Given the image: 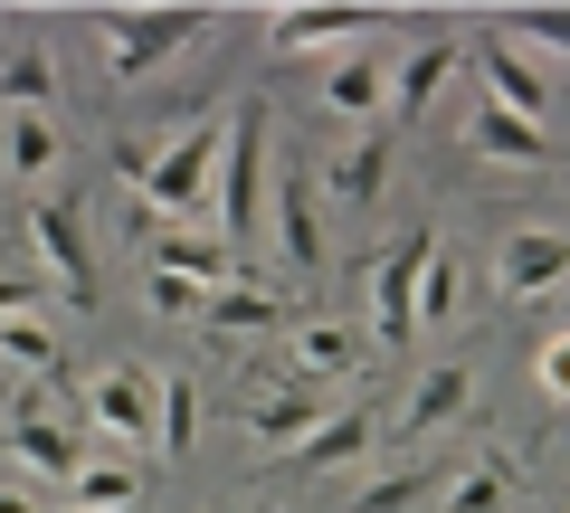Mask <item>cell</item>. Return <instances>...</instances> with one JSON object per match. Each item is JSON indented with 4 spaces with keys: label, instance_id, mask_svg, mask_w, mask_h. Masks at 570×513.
I'll list each match as a JSON object with an SVG mask.
<instances>
[{
    "label": "cell",
    "instance_id": "1",
    "mask_svg": "<svg viewBox=\"0 0 570 513\" xmlns=\"http://www.w3.org/2000/svg\"><path fill=\"white\" fill-rule=\"evenodd\" d=\"M219 152H228V124H190V134H171L163 152H142V171H134L142 219L171 209V228H190L209 200H219Z\"/></svg>",
    "mask_w": 570,
    "mask_h": 513
},
{
    "label": "cell",
    "instance_id": "2",
    "mask_svg": "<svg viewBox=\"0 0 570 513\" xmlns=\"http://www.w3.org/2000/svg\"><path fill=\"white\" fill-rule=\"evenodd\" d=\"M209 29V10H96V39H105V67H115L124 86L153 77L163 58H181L190 39Z\"/></svg>",
    "mask_w": 570,
    "mask_h": 513
},
{
    "label": "cell",
    "instance_id": "3",
    "mask_svg": "<svg viewBox=\"0 0 570 513\" xmlns=\"http://www.w3.org/2000/svg\"><path fill=\"white\" fill-rule=\"evenodd\" d=\"M219 238L228 247H247V228H257V209H266V105L247 96L238 115H228V162H219Z\"/></svg>",
    "mask_w": 570,
    "mask_h": 513
},
{
    "label": "cell",
    "instance_id": "4",
    "mask_svg": "<svg viewBox=\"0 0 570 513\" xmlns=\"http://www.w3.org/2000/svg\"><path fill=\"white\" fill-rule=\"evenodd\" d=\"M428 257H438V228H409L381 267H371V324H381L390 352L419 343V276H428Z\"/></svg>",
    "mask_w": 570,
    "mask_h": 513
},
{
    "label": "cell",
    "instance_id": "5",
    "mask_svg": "<svg viewBox=\"0 0 570 513\" xmlns=\"http://www.w3.org/2000/svg\"><path fill=\"white\" fill-rule=\"evenodd\" d=\"M29 247L58 276L67 305H96V247H86V209L77 200H29Z\"/></svg>",
    "mask_w": 570,
    "mask_h": 513
},
{
    "label": "cell",
    "instance_id": "6",
    "mask_svg": "<svg viewBox=\"0 0 570 513\" xmlns=\"http://www.w3.org/2000/svg\"><path fill=\"white\" fill-rule=\"evenodd\" d=\"M86 418H96V437H124V447H163V381L134 362H115L86 391Z\"/></svg>",
    "mask_w": 570,
    "mask_h": 513
},
{
    "label": "cell",
    "instance_id": "7",
    "mask_svg": "<svg viewBox=\"0 0 570 513\" xmlns=\"http://www.w3.org/2000/svg\"><path fill=\"white\" fill-rule=\"evenodd\" d=\"M10 466H29V475H58V485H77V466H86V437L67 428V418H48L39 399H20V410H10Z\"/></svg>",
    "mask_w": 570,
    "mask_h": 513
},
{
    "label": "cell",
    "instance_id": "8",
    "mask_svg": "<svg viewBox=\"0 0 570 513\" xmlns=\"http://www.w3.org/2000/svg\"><path fill=\"white\" fill-rule=\"evenodd\" d=\"M276 257L295 276L324 267V190H314V171H285L276 181Z\"/></svg>",
    "mask_w": 570,
    "mask_h": 513
},
{
    "label": "cell",
    "instance_id": "9",
    "mask_svg": "<svg viewBox=\"0 0 570 513\" xmlns=\"http://www.w3.org/2000/svg\"><path fill=\"white\" fill-rule=\"evenodd\" d=\"M153 276H181V286H209L219 295L238 276V247L219 228H153Z\"/></svg>",
    "mask_w": 570,
    "mask_h": 513
},
{
    "label": "cell",
    "instance_id": "10",
    "mask_svg": "<svg viewBox=\"0 0 570 513\" xmlns=\"http://www.w3.org/2000/svg\"><path fill=\"white\" fill-rule=\"evenodd\" d=\"M475 58H485V105H504V115H523V124H551V77H542L513 39L475 48Z\"/></svg>",
    "mask_w": 570,
    "mask_h": 513
},
{
    "label": "cell",
    "instance_id": "11",
    "mask_svg": "<svg viewBox=\"0 0 570 513\" xmlns=\"http://www.w3.org/2000/svg\"><path fill=\"white\" fill-rule=\"evenodd\" d=\"M570 276V238H551V228H513L504 257H494V286L504 295H551Z\"/></svg>",
    "mask_w": 570,
    "mask_h": 513
},
{
    "label": "cell",
    "instance_id": "12",
    "mask_svg": "<svg viewBox=\"0 0 570 513\" xmlns=\"http://www.w3.org/2000/svg\"><path fill=\"white\" fill-rule=\"evenodd\" d=\"M475 152L485 162H513V171H551V134L542 124H523V115H504V105H475Z\"/></svg>",
    "mask_w": 570,
    "mask_h": 513
},
{
    "label": "cell",
    "instance_id": "13",
    "mask_svg": "<svg viewBox=\"0 0 570 513\" xmlns=\"http://www.w3.org/2000/svg\"><path fill=\"white\" fill-rule=\"evenodd\" d=\"M456 58H466V48H456V39H428V48H409V67H400V86H390V115H400V124H419L428 105L448 96V77H456Z\"/></svg>",
    "mask_w": 570,
    "mask_h": 513
},
{
    "label": "cell",
    "instance_id": "14",
    "mask_svg": "<svg viewBox=\"0 0 570 513\" xmlns=\"http://www.w3.org/2000/svg\"><path fill=\"white\" fill-rule=\"evenodd\" d=\"M475 399V371L466 362H438V371H419V391H409V410H400V437H428V428H448L456 410Z\"/></svg>",
    "mask_w": 570,
    "mask_h": 513
},
{
    "label": "cell",
    "instance_id": "15",
    "mask_svg": "<svg viewBox=\"0 0 570 513\" xmlns=\"http://www.w3.org/2000/svg\"><path fill=\"white\" fill-rule=\"evenodd\" d=\"M390 144H400V134H362V144H352L314 190H333L343 209H371V200H381V181H390Z\"/></svg>",
    "mask_w": 570,
    "mask_h": 513
},
{
    "label": "cell",
    "instance_id": "16",
    "mask_svg": "<svg viewBox=\"0 0 570 513\" xmlns=\"http://www.w3.org/2000/svg\"><path fill=\"white\" fill-rule=\"evenodd\" d=\"M58 152H67L58 115H10V124H0V162H10V181H48Z\"/></svg>",
    "mask_w": 570,
    "mask_h": 513
},
{
    "label": "cell",
    "instance_id": "17",
    "mask_svg": "<svg viewBox=\"0 0 570 513\" xmlns=\"http://www.w3.org/2000/svg\"><path fill=\"white\" fill-rule=\"evenodd\" d=\"M0 105H10V115H48V105H58V58H48V48H10V58H0Z\"/></svg>",
    "mask_w": 570,
    "mask_h": 513
},
{
    "label": "cell",
    "instance_id": "18",
    "mask_svg": "<svg viewBox=\"0 0 570 513\" xmlns=\"http://www.w3.org/2000/svg\"><path fill=\"white\" fill-rule=\"evenodd\" d=\"M324 105H333V115H381V105H390V67L381 58H333Z\"/></svg>",
    "mask_w": 570,
    "mask_h": 513
},
{
    "label": "cell",
    "instance_id": "19",
    "mask_svg": "<svg viewBox=\"0 0 570 513\" xmlns=\"http://www.w3.org/2000/svg\"><path fill=\"white\" fill-rule=\"evenodd\" d=\"M362 29H371V10H276L266 39L276 48H324V39H362Z\"/></svg>",
    "mask_w": 570,
    "mask_h": 513
},
{
    "label": "cell",
    "instance_id": "20",
    "mask_svg": "<svg viewBox=\"0 0 570 513\" xmlns=\"http://www.w3.org/2000/svg\"><path fill=\"white\" fill-rule=\"evenodd\" d=\"M314 428H324V399H257L247 410V437L257 447H305Z\"/></svg>",
    "mask_w": 570,
    "mask_h": 513
},
{
    "label": "cell",
    "instance_id": "21",
    "mask_svg": "<svg viewBox=\"0 0 570 513\" xmlns=\"http://www.w3.org/2000/svg\"><path fill=\"white\" fill-rule=\"evenodd\" d=\"M200 324H209V333H266V324H285V305H276L266 286H219V295L200 305Z\"/></svg>",
    "mask_w": 570,
    "mask_h": 513
},
{
    "label": "cell",
    "instance_id": "22",
    "mask_svg": "<svg viewBox=\"0 0 570 513\" xmlns=\"http://www.w3.org/2000/svg\"><path fill=\"white\" fill-rule=\"evenodd\" d=\"M362 447H371V410H343V418H324V428H314L305 447H295V466H314V475H324V466H352Z\"/></svg>",
    "mask_w": 570,
    "mask_h": 513
},
{
    "label": "cell",
    "instance_id": "23",
    "mask_svg": "<svg viewBox=\"0 0 570 513\" xmlns=\"http://www.w3.org/2000/svg\"><path fill=\"white\" fill-rule=\"evenodd\" d=\"M67 494H77V513H124V504L142 494V475H134V466H115V456H86Z\"/></svg>",
    "mask_w": 570,
    "mask_h": 513
},
{
    "label": "cell",
    "instance_id": "24",
    "mask_svg": "<svg viewBox=\"0 0 570 513\" xmlns=\"http://www.w3.org/2000/svg\"><path fill=\"white\" fill-rule=\"evenodd\" d=\"M0 362H20V371H39V381H58V333L39 324V314H20V324H0Z\"/></svg>",
    "mask_w": 570,
    "mask_h": 513
},
{
    "label": "cell",
    "instance_id": "25",
    "mask_svg": "<svg viewBox=\"0 0 570 513\" xmlns=\"http://www.w3.org/2000/svg\"><path fill=\"white\" fill-rule=\"evenodd\" d=\"M504 485H513V456H485L448 485V513H504Z\"/></svg>",
    "mask_w": 570,
    "mask_h": 513
},
{
    "label": "cell",
    "instance_id": "26",
    "mask_svg": "<svg viewBox=\"0 0 570 513\" xmlns=\"http://www.w3.org/2000/svg\"><path fill=\"white\" fill-rule=\"evenodd\" d=\"M352 362H362V343H352L343 324H305L295 333V371H324L333 381V371H352Z\"/></svg>",
    "mask_w": 570,
    "mask_h": 513
},
{
    "label": "cell",
    "instance_id": "27",
    "mask_svg": "<svg viewBox=\"0 0 570 513\" xmlns=\"http://www.w3.org/2000/svg\"><path fill=\"white\" fill-rule=\"evenodd\" d=\"M428 485H438V475H428V466H400V475H371V485L352 494V513H400V504H419Z\"/></svg>",
    "mask_w": 570,
    "mask_h": 513
},
{
    "label": "cell",
    "instance_id": "28",
    "mask_svg": "<svg viewBox=\"0 0 570 513\" xmlns=\"http://www.w3.org/2000/svg\"><path fill=\"white\" fill-rule=\"evenodd\" d=\"M456 286H466V276H456L448 257H428V276H419V324H448V314L466 305V295H456Z\"/></svg>",
    "mask_w": 570,
    "mask_h": 513
},
{
    "label": "cell",
    "instance_id": "29",
    "mask_svg": "<svg viewBox=\"0 0 570 513\" xmlns=\"http://www.w3.org/2000/svg\"><path fill=\"white\" fill-rule=\"evenodd\" d=\"M190 428H200V391H190V381H163V447L181 456Z\"/></svg>",
    "mask_w": 570,
    "mask_h": 513
},
{
    "label": "cell",
    "instance_id": "30",
    "mask_svg": "<svg viewBox=\"0 0 570 513\" xmlns=\"http://www.w3.org/2000/svg\"><path fill=\"white\" fill-rule=\"evenodd\" d=\"M513 39H532V48H561V58H570V10H513Z\"/></svg>",
    "mask_w": 570,
    "mask_h": 513
},
{
    "label": "cell",
    "instance_id": "31",
    "mask_svg": "<svg viewBox=\"0 0 570 513\" xmlns=\"http://www.w3.org/2000/svg\"><path fill=\"white\" fill-rule=\"evenodd\" d=\"M142 305H153V314L171 324V314H200L209 295H200V286H181V276H153V286H142Z\"/></svg>",
    "mask_w": 570,
    "mask_h": 513
},
{
    "label": "cell",
    "instance_id": "32",
    "mask_svg": "<svg viewBox=\"0 0 570 513\" xmlns=\"http://www.w3.org/2000/svg\"><path fill=\"white\" fill-rule=\"evenodd\" d=\"M532 381H542V399H570V333H551V343H542Z\"/></svg>",
    "mask_w": 570,
    "mask_h": 513
},
{
    "label": "cell",
    "instance_id": "33",
    "mask_svg": "<svg viewBox=\"0 0 570 513\" xmlns=\"http://www.w3.org/2000/svg\"><path fill=\"white\" fill-rule=\"evenodd\" d=\"M20 314H39V286H20V276H0V324H20Z\"/></svg>",
    "mask_w": 570,
    "mask_h": 513
},
{
    "label": "cell",
    "instance_id": "34",
    "mask_svg": "<svg viewBox=\"0 0 570 513\" xmlns=\"http://www.w3.org/2000/svg\"><path fill=\"white\" fill-rule=\"evenodd\" d=\"M0 513H39V504H29V494H20V485H0Z\"/></svg>",
    "mask_w": 570,
    "mask_h": 513
},
{
    "label": "cell",
    "instance_id": "35",
    "mask_svg": "<svg viewBox=\"0 0 570 513\" xmlns=\"http://www.w3.org/2000/svg\"><path fill=\"white\" fill-rule=\"evenodd\" d=\"M67 513H77V504H67Z\"/></svg>",
    "mask_w": 570,
    "mask_h": 513
}]
</instances>
